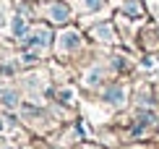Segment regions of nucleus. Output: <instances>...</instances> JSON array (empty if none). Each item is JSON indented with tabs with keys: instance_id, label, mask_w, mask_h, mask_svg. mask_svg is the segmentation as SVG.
<instances>
[{
	"instance_id": "nucleus-5",
	"label": "nucleus",
	"mask_w": 159,
	"mask_h": 149,
	"mask_svg": "<svg viewBox=\"0 0 159 149\" xmlns=\"http://www.w3.org/2000/svg\"><path fill=\"white\" fill-rule=\"evenodd\" d=\"M107 99H110V102H120V99H123V89H117V86L110 89L107 92Z\"/></svg>"
},
{
	"instance_id": "nucleus-4",
	"label": "nucleus",
	"mask_w": 159,
	"mask_h": 149,
	"mask_svg": "<svg viewBox=\"0 0 159 149\" xmlns=\"http://www.w3.org/2000/svg\"><path fill=\"white\" fill-rule=\"evenodd\" d=\"M13 34H16V37H26V24H24L21 16L13 18Z\"/></svg>"
},
{
	"instance_id": "nucleus-2",
	"label": "nucleus",
	"mask_w": 159,
	"mask_h": 149,
	"mask_svg": "<svg viewBox=\"0 0 159 149\" xmlns=\"http://www.w3.org/2000/svg\"><path fill=\"white\" fill-rule=\"evenodd\" d=\"M50 16H52V21H68L70 11H68V5H63V3H52L50 5Z\"/></svg>"
},
{
	"instance_id": "nucleus-6",
	"label": "nucleus",
	"mask_w": 159,
	"mask_h": 149,
	"mask_svg": "<svg viewBox=\"0 0 159 149\" xmlns=\"http://www.w3.org/2000/svg\"><path fill=\"white\" fill-rule=\"evenodd\" d=\"M86 8H89V11H94V8H99V5H102V0H86Z\"/></svg>"
},
{
	"instance_id": "nucleus-3",
	"label": "nucleus",
	"mask_w": 159,
	"mask_h": 149,
	"mask_svg": "<svg viewBox=\"0 0 159 149\" xmlns=\"http://www.w3.org/2000/svg\"><path fill=\"white\" fill-rule=\"evenodd\" d=\"M60 45H63V50H73V47H78V34H76V31H68V34H63Z\"/></svg>"
},
{
	"instance_id": "nucleus-7",
	"label": "nucleus",
	"mask_w": 159,
	"mask_h": 149,
	"mask_svg": "<svg viewBox=\"0 0 159 149\" xmlns=\"http://www.w3.org/2000/svg\"><path fill=\"white\" fill-rule=\"evenodd\" d=\"M3 99H5V105H16V97H13L11 92H5V94H3Z\"/></svg>"
},
{
	"instance_id": "nucleus-1",
	"label": "nucleus",
	"mask_w": 159,
	"mask_h": 149,
	"mask_svg": "<svg viewBox=\"0 0 159 149\" xmlns=\"http://www.w3.org/2000/svg\"><path fill=\"white\" fill-rule=\"evenodd\" d=\"M50 29H37L31 37H26V45H31V47H44V45H50Z\"/></svg>"
}]
</instances>
